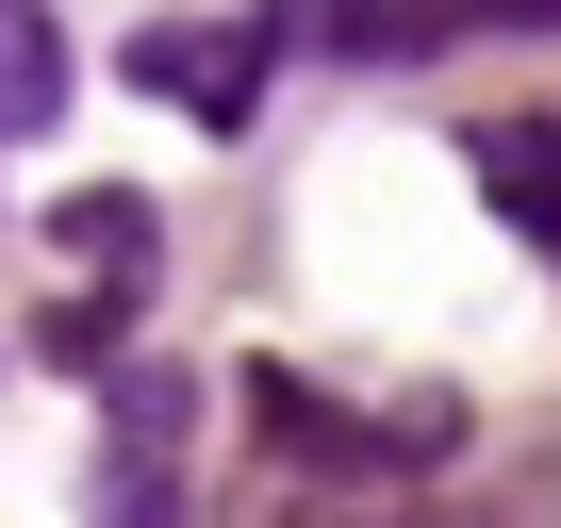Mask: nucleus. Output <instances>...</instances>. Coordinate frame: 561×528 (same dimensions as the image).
Listing matches in <instances>:
<instances>
[{
  "instance_id": "f257e3e1",
  "label": "nucleus",
  "mask_w": 561,
  "mask_h": 528,
  "mask_svg": "<svg viewBox=\"0 0 561 528\" xmlns=\"http://www.w3.org/2000/svg\"><path fill=\"white\" fill-rule=\"evenodd\" d=\"M231 397H248L264 462L314 479V495H331V479H413V462L462 446V397H430V380H413V397H331V380H298V364H248Z\"/></svg>"
},
{
  "instance_id": "f03ea898",
  "label": "nucleus",
  "mask_w": 561,
  "mask_h": 528,
  "mask_svg": "<svg viewBox=\"0 0 561 528\" xmlns=\"http://www.w3.org/2000/svg\"><path fill=\"white\" fill-rule=\"evenodd\" d=\"M100 528H182V380H116L100 413Z\"/></svg>"
},
{
  "instance_id": "7ed1b4c3",
  "label": "nucleus",
  "mask_w": 561,
  "mask_h": 528,
  "mask_svg": "<svg viewBox=\"0 0 561 528\" xmlns=\"http://www.w3.org/2000/svg\"><path fill=\"white\" fill-rule=\"evenodd\" d=\"M133 83H149V100H182L198 133H248L264 50H248V34H215V18H149V34H133Z\"/></svg>"
},
{
  "instance_id": "20e7f679",
  "label": "nucleus",
  "mask_w": 561,
  "mask_h": 528,
  "mask_svg": "<svg viewBox=\"0 0 561 528\" xmlns=\"http://www.w3.org/2000/svg\"><path fill=\"white\" fill-rule=\"evenodd\" d=\"M479 198L561 264V116H479Z\"/></svg>"
},
{
  "instance_id": "39448f33",
  "label": "nucleus",
  "mask_w": 561,
  "mask_h": 528,
  "mask_svg": "<svg viewBox=\"0 0 561 528\" xmlns=\"http://www.w3.org/2000/svg\"><path fill=\"white\" fill-rule=\"evenodd\" d=\"M67 116V34L50 0H0V133H50Z\"/></svg>"
},
{
  "instance_id": "423d86ee",
  "label": "nucleus",
  "mask_w": 561,
  "mask_h": 528,
  "mask_svg": "<svg viewBox=\"0 0 561 528\" xmlns=\"http://www.w3.org/2000/svg\"><path fill=\"white\" fill-rule=\"evenodd\" d=\"M50 248H83L100 282L133 298V282H149V198H116V182H83V198H50Z\"/></svg>"
},
{
  "instance_id": "0eeeda50",
  "label": "nucleus",
  "mask_w": 561,
  "mask_h": 528,
  "mask_svg": "<svg viewBox=\"0 0 561 528\" xmlns=\"http://www.w3.org/2000/svg\"><path fill=\"white\" fill-rule=\"evenodd\" d=\"M264 18H280V34H331V50H380V34H397L380 0H264Z\"/></svg>"
},
{
  "instance_id": "6e6552de",
  "label": "nucleus",
  "mask_w": 561,
  "mask_h": 528,
  "mask_svg": "<svg viewBox=\"0 0 561 528\" xmlns=\"http://www.w3.org/2000/svg\"><path fill=\"white\" fill-rule=\"evenodd\" d=\"M248 528H347V512H331L314 479H264V512H248Z\"/></svg>"
}]
</instances>
